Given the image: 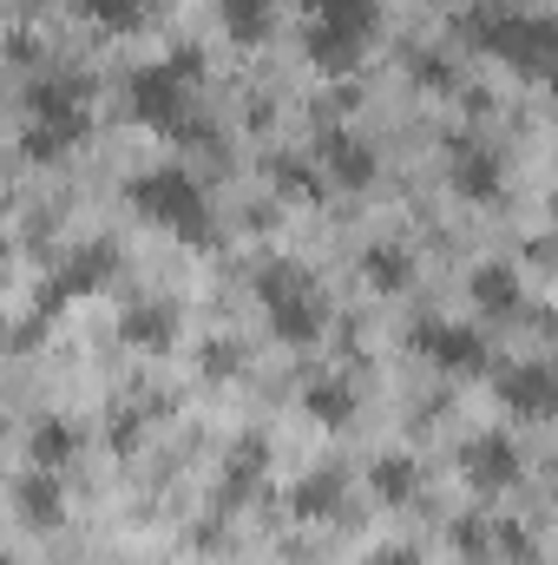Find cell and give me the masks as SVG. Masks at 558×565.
<instances>
[{
	"instance_id": "obj_15",
	"label": "cell",
	"mask_w": 558,
	"mask_h": 565,
	"mask_svg": "<svg viewBox=\"0 0 558 565\" xmlns=\"http://www.w3.org/2000/svg\"><path fill=\"white\" fill-rule=\"evenodd\" d=\"M13 507H20V520H26V526H60V513H66V500H60V480H53L46 467L20 473V487H13Z\"/></svg>"
},
{
	"instance_id": "obj_2",
	"label": "cell",
	"mask_w": 558,
	"mask_h": 565,
	"mask_svg": "<svg viewBox=\"0 0 558 565\" xmlns=\"http://www.w3.org/2000/svg\"><path fill=\"white\" fill-rule=\"evenodd\" d=\"M126 198L139 204L151 224H164L171 237H184V244H217V224H211L204 184H197L191 171H178V164L144 171V178H132V184H126Z\"/></svg>"
},
{
	"instance_id": "obj_14",
	"label": "cell",
	"mask_w": 558,
	"mask_h": 565,
	"mask_svg": "<svg viewBox=\"0 0 558 565\" xmlns=\"http://www.w3.org/2000/svg\"><path fill=\"white\" fill-rule=\"evenodd\" d=\"M289 513H296V520H329V513H342V473H335V467L302 473V480L289 487Z\"/></svg>"
},
{
	"instance_id": "obj_16",
	"label": "cell",
	"mask_w": 558,
	"mask_h": 565,
	"mask_svg": "<svg viewBox=\"0 0 558 565\" xmlns=\"http://www.w3.org/2000/svg\"><path fill=\"white\" fill-rule=\"evenodd\" d=\"M302 408H309V422H322V427H348V415H355V388H348L342 375H322V382L302 388Z\"/></svg>"
},
{
	"instance_id": "obj_13",
	"label": "cell",
	"mask_w": 558,
	"mask_h": 565,
	"mask_svg": "<svg viewBox=\"0 0 558 565\" xmlns=\"http://www.w3.org/2000/svg\"><path fill=\"white\" fill-rule=\"evenodd\" d=\"M264 467H270V440H264V434H244V440L224 454V500H244V493H257Z\"/></svg>"
},
{
	"instance_id": "obj_24",
	"label": "cell",
	"mask_w": 558,
	"mask_h": 565,
	"mask_svg": "<svg viewBox=\"0 0 558 565\" xmlns=\"http://www.w3.org/2000/svg\"><path fill=\"white\" fill-rule=\"evenodd\" d=\"M224 26H230V40H264L270 33V0H224Z\"/></svg>"
},
{
	"instance_id": "obj_18",
	"label": "cell",
	"mask_w": 558,
	"mask_h": 565,
	"mask_svg": "<svg viewBox=\"0 0 558 565\" xmlns=\"http://www.w3.org/2000/svg\"><path fill=\"white\" fill-rule=\"evenodd\" d=\"M473 302H480L486 316H519V277H513L506 264H480V270H473Z\"/></svg>"
},
{
	"instance_id": "obj_5",
	"label": "cell",
	"mask_w": 558,
	"mask_h": 565,
	"mask_svg": "<svg viewBox=\"0 0 558 565\" xmlns=\"http://www.w3.org/2000/svg\"><path fill=\"white\" fill-rule=\"evenodd\" d=\"M132 113H139V126L164 132V139H211L204 119H191V86H184L171 66L132 73Z\"/></svg>"
},
{
	"instance_id": "obj_19",
	"label": "cell",
	"mask_w": 558,
	"mask_h": 565,
	"mask_svg": "<svg viewBox=\"0 0 558 565\" xmlns=\"http://www.w3.org/2000/svg\"><path fill=\"white\" fill-rule=\"evenodd\" d=\"M309 7H315V26L329 33H348V40L375 33V0H309Z\"/></svg>"
},
{
	"instance_id": "obj_8",
	"label": "cell",
	"mask_w": 558,
	"mask_h": 565,
	"mask_svg": "<svg viewBox=\"0 0 558 565\" xmlns=\"http://www.w3.org/2000/svg\"><path fill=\"white\" fill-rule=\"evenodd\" d=\"M460 473L473 480V487H513L519 480V447L506 440V434H473L466 447H460Z\"/></svg>"
},
{
	"instance_id": "obj_32",
	"label": "cell",
	"mask_w": 558,
	"mask_h": 565,
	"mask_svg": "<svg viewBox=\"0 0 558 565\" xmlns=\"http://www.w3.org/2000/svg\"><path fill=\"white\" fill-rule=\"evenodd\" d=\"M375 565H420V553H415V546H382Z\"/></svg>"
},
{
	"instance_id": "obj_1",
	"label": "cell",
	"mask_w": 558,
	"mask_h": 565,
	"mask_svg": "<svg viewBox=\"0 0 558 565\" xmlns=\"http://www.w3.org/2000/svg\"><path fill=\"white\" fill-rule=\"evenodd\" d=\"M86 99H93V86L86 79H73V73H46V79H33L26 86V158H60L66 145L86 139Z\"/></svg>"
},
{
	"instance_id": "obj_12",
	"label": "cell",
	"mask_w": 558,
	"mask_h": 565,
	"mask_svg": "<svg viewBox=\"0 0 558 565\" xmlns=\"http://www.w3.org/2000/svg\"><path fill=\"white\" fill-rule=\"evenodd\" d=\"M322 164H329V178H342L348 191H362V184L375 178V151H368V139H355V132H342V126L322 132Z\"/></svg>"
},
{
	"instance_id": "obj_11",
	"label": "cell",
	"mask_w": 558,
	"mask_h": 565,
	"mask_svg": "<svg viewBox=\"0 0 558 565\" xmlns=\"http://www.w3.org/2000/svg\"><path fill=\"white\" fill-rule=\"evenodd\" d=\"M119 335L132 342V349H171L178 342V302H158V296H144V302H132L126 316H119Z\"/></svg>"
},
{
	"instance_id": "obj_4",
	"label": "cell",
	"mask_w": 558,
	"mask_h": 565,
	"mask_svg": "<svg viewBox=\"0 0 558 565\" xmlns=\"http://www.w3.org/2000/svg\"><path fill=\"white\" fill-rule=\"evenodd\" d=\"M257 302H264V316H270V329H277L282 342H315L322 335V322H329V302H322V289L315 277L302 270V264H264V277H257Z\"/></svg>"
},
{
	"instance_id": "obj_30",
	"label": "cell",
	"mask_w": 558,
	"mask_h": 565,
	"mask_svg": "<svg viewBox=\"0 0 558 565\" xmlns=\"http://www.w3.org/2000/svg\"><path fill=\"white\" fill-rule=\"evenodd\" d=\"M420 86H433V93H447V86H453V66H447L440 53H427V60H420Z\"/></svg>"
},
{
	"instance_id": "obj_21",
	"label": "cell",
	"mask_w": 558,
	"mask_h": 565,
	"mask_svg": "<svg viewBox=\"0 0 558 565\" xmlns=\"http://www.w3.org/2000/svg\"><path fill=\"white\" fill-rule=\"evenodd\" d=\"M368 487L388 500V507H401V500H415V487H420V467L408 460V454H382L375 467H368Z\"/></svg>"
},
{
	"instance_id": "obj_7",
	"label": "cell",
	"mask_w": 558,
	"mask_h": 565,
	"mask_svg": "<svg viewBox=\"0 0 558 565\" xmlns=\"http://www.w3.org/2000/svg\"><path fill=\"white\" fill-rule=\"evenodd\" d=\"M415 349L433 369H447V375H480L486 369V335L466 329V322H420Z\"/></svg>"
},
{
	"instance_id": "obj_20",
	"label": "cell",
	"mask_w": 558,
	"mask_h": 565,
	"mask_svg": "<svg viewBox=\"0 0 558 565\" xmlns=\"http://www.w3.org/2000/svg\"><path fill=\"white\" fill-rule=\"evenodd\" d=\"M362 277L375 282V289H408L415 282V257L401 244H368L362 250Z\"/></svg>"
},
{
	"instance_id": "obj_29",
	"label": "cell",
	"mask_w": 558,
	"mask_h": 565,
	"mask_svg": "<svg viewBox=\"0 0 558 565\" xmlns=\"http://www.w3.org/2000/svg\"><path fill=\"white\" fill-rule=\"evenodd\" d=\"M106 434H112V447H119V454H132V447H139V434H144V408H119Z\"/></svg>"
},
{
	"instance_id": "obj_3",
	"label": "cell",
	"mask_w": 558,
	"mask_h": 565,
	"mask_svg": "<svg viewBox=\"0 0 558 565\" xmlns=\"http://www.w3.org/2000/svg\"><path fill=\"white\" fill-rule=\"evenodd\" d=\"M460 33H466L480 53H493V60L519 66L526 79H539V73L552 66V20H546V13H500V7H473Z\"/></svg>"
},
{
	"instance_id": "obj_22",
	"label": "cell",
	"mask_w": 558,
	"mask_h": 565,
	"mask_svg": "<svg viewBox=\"0 0 558 565\" xmlns=\"http://www.w3.org/2000/svg\"><path fill=\"white\" fill-rule=\"evenodd\" d=\"M26 454H33V467H66L73 454H79V427L73 422H40L33 427V440H26Z\"/></svg>"
},
{
	"instance_id": "obj_25",
	"label": "cell",
	"mask_w": 558,
	"mask_h": 565,
	"mask_svg": "<svg viewBox=\"0 0 558 565\" xmlns=\"http://www.w3.org/2000/svg\"><path fill=\"white\" fill-rule=\"evenodd\" d=\"M270 178H277V191H289V198H322V178H315L309 158H270Z\"/></svg>"
},
{
	"instance_id": "obj_9",
	"label": "cell",
	"mask_w": 558,
	"mask_h": 565,
	"mask_svg": "<svg viewBox=\"0 0 558 565\" xmlns=\"http://www.w3.org/2000/svg\"><path fill=\"white\" fill-rule=\"evenodd\" d=\"M447 171H453V191L473 198V204H493V198L506 191V184H500V158H493L486 145H473V139L447 145Z\"/></svg>"
},
{
	"instance_id": "obj_26",
	"label": "cell",
	"mask_w": 558,
	"mask_h": 565,
	"mask_svg": "<svg viewBox=\"0 0 558 565\" xmlns=\"http://www.w3.org/2000/svg\"><path fill=\"white\" fill-rule=\"evenodd\" d=\"M79 7H86V20H99V26H112V33L144 26V0H79Z\"/></svg>"
},
{
	"instance_id": "obj_23",
	"label": "cell",
	"mask_w": 558,
	"mask_h": 565,
	"mask_svg": "<svg viewBox=\"0 0 558 565\" xmlns=\"http://www.w3.org/2000/svg\"><path fill=\"white\" fill-rule=\"evenodd\" d=\"M197 369H204L211 382H230V375H244V342H237V335H211V342L197 349Z\"/></svg>"
},
{
	"instance_id": "obj_17",
	"label": "cell",
	"mask_w": 558,
	"mask_h": 565,
	"mask_svg": "<svg viewBox=\"0 0 558 565\" xmlns=\"http://www.w3.org/2000/svg\"><path fill=\"white\" fill-rule=\"evenodd\" d=\"M302 53L322 66V73H348L355 60H362V40H348V33H329V26H302Z\"/></svg>"
},
{
	"instance_id": "obj_10",
	"label": "cell",
	"mask_w": 558,
	"mask_h": 565,
	"mask_svg": "<svg viewBox=\"0 0 558 565\" xmlns=\"http://www.w3.org/2000/svg\"><path fill=\"white\" fill-rule=\"evenodd\" d=\"M500 402H506L513 415H526V422H546L552 402H558L552 369H546V362H519V369H506V375H500Z\"/></svg>"
},
{
	"instance_id": "obj_6",
	"label": "cell",
	"mask_w": 558,
	"mask_h": 565,
	"mask_svg": "<svg viewBox=\"0 0 558 565\" xmlns=\"http://www.w3.org/2000/svg\"><path fill=\"white\" fill-rule=\"evenodd\" d=\"M112 270H119V244H112V237H99V244L73 250V257H66V264L53 270L46 296H40V309L53 316L60 302H73V296H93V289H106V282H112Z\"/></svg>"
},
{
	"instance_id": "obj_33",
	"label": "cell",
	"mask_w": 558,
	"mask_h": 565,
	"mask_svg": "<svg viewBox=\"0 0 558 565\" xmlns=\"http://www.w3.org/2000/svg\"><path fill=\"white\" fill-rule=\"evenodd\" d=\"M0 565H20V559H13V553H0Z\"/></svg>"
},
{
	"instance_id": "obj_31",
	"label": "cell",
	"mask_w": 558,
	"mask_h": 565,
	"mask_svg": "<svg viewBox=\"0 0 558 565\" xmlns=\"http://www.w3.org/2000/svg\"><path fill=\"white\" fill-rule=\"evenodd\" d=\"M7 60H40V40L33 33H7Z\"/></svg>"
},
{
	"instance_id": "obj_27",
	"label": "cell",
	"mask_w": 558,
	"mask_h": 565,
	"mask_svg": "<svg viewBox=\"0 0 558 565\" xmlns=\"http://www.w3.org/2000/svg\"><path fill=\"white\" fill-rule=\"evenodd\" d=\"M447 540H453V553H466V559H486V553H493V526H486L480 513H460V520L447 526Z\"/></svg>"
},
{
	"instance_id": "obj_28",
	"label": "cell",
	"mask_w": 558,
	"mask_h": 565,
	"mask_svg": "<svg viewBox=\"0 0 558 565\" xmlns=\"http://www.w3.org/2000/svg\"><path fill=\"white\" fill-rule=\"evenodd\" d=\"M40 342H46V309L20 316V322L7 329V349H13V355H26V349H40Z\"/></svg>"
}]
</instances>
